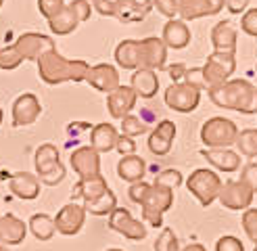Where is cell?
Wrapping results in <instances>:
<instances>
[{"instance_id": "obj_11", "label": "cell", "mask_w": 257, "mask_h": 251, "mask_svg": "<svg viewBox=\"0 0 257 251\" xmlns=\"http://www.w3.org/2000/svg\"><path fill=\"white\" fill-rule=\"evenodd\" d=\"M13 48L17 50V55L23 61H38V57L44 55L46 50H53L55 42L50 36L44 34H36V32H28L17 38V42L13 44Z\"/></svg>"}, {"instance_id": "obj_51", "label": "cell", "mask_w": 257, "mask_h": 251, "mask_svg": "<svg viewBox=\"0 0 257 251\" xmlns=\"http://www.w3.org/2000/svg\"><path fill=\"white\" fill-rule=\"evenodd\" d=\"M0 251H9V249H7L5 245H0Z\"/></svg>"}, {"instance_id": "obj_34", "label": "cell", "mask_w": 257, "mask_h": 251, "mask_svg": "<svg viewBox=\"0 0 257 251\" xmlns=\"http://www.w3.org/2000/svg\"><path fill=\"white\" fill-rule=\"evenodd\" d=\"M147 130H149V126H147L143 119H140V117L130 115V113H127L125 117H121V134H125V136L134 138V136L145 134Z\"/></svg>"}, {"instance_id": "obj_10", "label": "cell", "mask_w": 257, "mask_h": 251, "mask_svg": "<svg viewBox=\"0 0 257 251\" xmlns=\"http://www.w3.org/2000/svg\"><path fill=\"white\" fill-rule=\"evenodd\" d=\"M109 228L123 234L130 241H143L147 236V226L140 220L132 218V213L123 207H115L109 213Z\"/></svg>"}, {"instance_id": "obj_31", "label": "cell", "mask_w": 257, "mask_h": 251, "mask_svg": "<svg viewBox=\"0 0 257 251\" xmlns=\"http://www.w3.org/2000/svg\"><path fill=\"white\" fill-rule=\"evenodd\" d=\"M30 230L38 241H50L55 234V218H50L48 213H34L30 218Z\"/></svg>"}, {"instance_id": "obj_53", "label": "cell", "mask_w": 257, "mask_h": 251, "mask_svg": "<svg viewBox=\"0 0 257 251\" xmlns=\"http://www.w3.org/2000/svg\"><path fill=\"white\" fill-rule=\"evenodd\" d=\"M3 5H5V0H0V9H3Z\"/></svg>"}, {"instance_id": "obj_45", "label": "cell", "mask_w": 257, "mask_h": 251, "mask_svg": "<svg viewBox=\"0 0 257 251\" xmlns=\"http://www.w3.org/2000/svg\"><path fill=\"white\" fill-rule=\"evenodd\" d=\"M63 178H65V168H63V166H59L55 172H50V174L42 176V178H38V180H40V182H44V184H48V186H55V184L63 182Z\"/></svg>"}, {"instance_id": "obj_49", "label": "cell", "mask_w": 257, "mask_h": 251, "mask_svg": "<svg viewBox=\"0 0 257 251\" xmlns=\"http://www.w3.org/2000/svg\"><path fill=\"white\" fill-rule=\"evenodd\" d=\"M224 3H226V0H207V5L211 9V15H217V13L224 9Z\"/></svg>"}, {"instance_id": "obj_1", "label": "cell", "mask_w": 257, "mask_h": 251, "mask_svg": "<svg viewBox=\"0 0 257 251\" xmlns=\"http://www.w3.org/2000/svg\"><path fill=\"white\" fill-rule=\"evenodd\" d=\"M168 46L161 38H147V40H123L115 48V61L123 69H165Z\"/></svg>"}, {"instance_id": "obj_14", "label": "cell", "mask_w": 257, "mask_h": 251, "mask_svg": "<svg viewBox=\"0 0 257 251\" xmlns=\"http://www.w3.org/2000/svg\"><path fill=\"white\" fill-rule=\"evenodd\" d=\"M92 88H96L98 92H111L119 86V71L109 63H98V65L90 67L86 73V80Z\"/></svg>"}, {"instance_id": "obj_39", "label": "cell", "mask_w": 257, "mask_h": 251, "mask_svg": "<svg viewBox=\"0 0 257 251\" xmlns=\"http://www.w3.org/2000/svg\"><path fill=\"white\" fill-rule=\"evenodd\" d=\"M240 28H242V32H245V34L257 38V9H251V11H247L245 15H242Z\"/></svg>"}, {"instance_id": "obj_9", "label": "cell", "mask_w": 257, "mask_h": 251, "mask_svg": "<svg viewBox=\"0 0 257 251\" xmlns=\"http://www.w3.org/2000/svg\"><path fill=\"white\" fill-rule=\"evenodd\" d=\"M253 191L247 182L242 180H228V182H222V188H220V203L228 209H247L251 203H253Z\"/></svg>"}, {"instance_id": "obj_55", "label": "cell", "mask_w": 257, "mask_h": 251, "mask_svg": "<svg viewBox=\"0 0 257 251\" xmlns=\"http://www.w3.org/2000/svg\"><path fill=\"white\" fill-rule=\"evenodd\" d=\"M253 251H257V243H255V249H253Z\"/></svg>"}, {"instance_id": "obj_54", "label": "cell", "mask_w": 257, "mask_h": 251, "mask_svg": "<svg viewBox=\"0 0 257 251\" xmlns=\"http://www.w3.org/2000/svg\"><path fill=\"white\" fill-rule=\"evenodd\" d=\"M107 251H121V249H107Z\"/></svg>"}, {"instance_id": "obj_24", "label": "cell", "mask_w": 257, "mask_h": 251, "mask_svg": "<svg viewBox=\"0 0 257 251\" xmlns=\"http://www.w3.org/2000/svg\"><path fill=\"white\" fill-rule=\"evenodd\" d=\"M130 88L143 98H153L157 94V88H159V78H157V71L153 69H134L132 73V82Z\"/></svg>"}, {"instance_id": "obj_22", "label": "cell", "mask_w": 257, "mask_h": 251, "mask_svg": "<svg viewBox=\"0 0 257 251\" xmlns=\"http://www.w3.org/2000/svg\"><path fill=\"white\" fill-rule=\"evenodd\" d=\"M107 188L109 186H107V180L102 174L92 176V178H80V182L71 188V199H84V203L86 201H94L105 193Z\"/></svg>"}, {"instance_id": "obj_44", "label": "cell", "mask_w": 257, "mask_h": 251, "mask_svg": "<svg viewBox=\"0 0 257 251\" xmlns=\"http://www.w3.org/2000/svg\"><path fill=\"white\" fill-rule=\"evenodd\" d=\"M242 182H247L251 186V191L257 193V163H249V166L242 170V176H240Z\"/></svg>"}, {"instance_id": "obj_18", "label": "cell", "mask_w": 257, "mask_h": 251, "mask_svg": "<svg viewBox=\"0 0 257 251\" xmlns=\"http://www.w3.org/2000/svg\"><path fill=\"white\" fill-rule=\"evenodd\" d=\"M9 188L11 193L23 199V201H32L40 195V180L38 176L30 172H17V174H9Z\"/></svg>"}, {"instance_id": "obj_7", "label": "cell", "mask_w": 257, "mask_h": 251, "mask_svg": "<svg viewBox=\"0 0 257 251\" xmlns=\"http://www.w3.org/2000/svg\"><path fill=\"white\" fill-rule=\"evenodd\" d=\"M186 188H188V193H192V195L199 199V203L203 207H209L213 201L217 199V195H220L222 178L215 172L201 168V170H195V172L188 176Z\"/></svg>"}, {"instance_id": "obj_42", "label": "cell", "mask_w": 257, "mask_h": 251, "mask_svg": "<svg viewBox=\"0 0 257 251\" xmlns=\"http://www.w3.org/2000/svg\"><path fill=\"white\" fill-rule=\"evenodd\" d=\"M69 7L75 11V15H78L80 23L88 21V19H90V15H92V7H90L88 0H71Z\"/></svg>"}, {"instance_id": "obj_3", "label": "cell", "mask_w": 257, "mask_h": 251, "mask_svg": "<svg viewBox=\"0 0 257 251\" xmlns=\"http://www.w3.org/2000/svg\"><path fill=\"white\" fill-rule=\"evenodd\" d=\"M38 75L40 80L57 86L63 82H84L86 73L90 69L88 61L84 59H65L57 53V48L46 50L44 55L38 57Z\"/></svg>"}, {"instance_id": "obj_48", "label": "cell", "mask_w": 257, "mask_h": 251, "mask_svg": "<svg viewBox=\"0 0 257 251\" xmlns=\"http://www.w3.org/2000/svg\"><path fill=\"white\" fill-rule=\"evenodd\" d=\"M168 73H170V78L174 82H180L186 75V65H182V63H178V65H172L168 67Z\"/></svg>"}, {"instance_id": "obj_52", "label": "cell", "mask_w": 257, "mask_h": 251, "mask_svg": "<svg viewBox=\"0 0 257 251\" xmlns=\"http://www.w3.org/2000/svg\"><path fill=\"white\" fill-rule=\"evenodd\" d=\"M0 123H3V109H0Z\"/></svg>"}, {"instance_id": "obj_21", "label": "cell", "mask_w": 257, "mask_h": 251, "mask_svg": "<svg viewBox=\"0 0 257 251\" xmlns=\"http://www.w3.org/2000/svg\"><path fill=\"white\" fill-rule=\"evenodd\" d=\"M236 28L230 21L215 23L211 32V44L215 53H234L236 55Z\"/></svg>"}, {"instance_id": "obj_4", "label": "cell", "mask_w": 257, "mask_h": 251, "mask_svg": "<svg viewBox=\"0 0 257 251\" xmlns=\"http://www.w3.org/2000/svg\"><path fill=\"white\" fill-rule=\"evenodd\" d=\"M211 103L222 109L240 113H257V88L247 80H228L220 88L209 92Z\"/></svg>"}, {"instance_id": "obj_35", "label": "cell", "mask_w": 257, "mask_h": 251, "mask_svg": "<svg viewBox=\"0 0 257 251\" xmlns=\"http://www.w3.org/2000/svg\"><path fill=\"white\" fill-rule=\"evenodd\" d=\"M155 251H180L178 236L174 234L172 228H163V232L155 241Z\"/></svg>"}, {"instance_id": "obj_46", "label": "cell", "mask_w": 257, "mask_h": 251, "mask_svg": "<svg viewBox=\"0 0 257 251\" xmlns=\"http://www.w3.org/2000/svg\"><path fill=\"white\" fill-rule=\"evenodd\" d=\"M92 9H96L102 17H115V5L111 0H92Z\"/></svg>"}, {"instance_id": "obj_20", "label": "cell", "mask_w": 257, "mask_h": 251, "mask_svg": "<svg viewBox=\"0 0 257 251\" xmlns=\"http://www.w3.org/2000/svg\"><path fill=\"white\" fill-rule=\"evenodd\" d=\"M28 234V224L13 213H0V243L5 245H21Z\"/></svg>"}, {"instance_id": "obj_2", "label": "cell", "mask_w": 257, "mask_h": 251, "mask_svg": "<svg viewBox=\"0 0 257 251\" xmlns=\"http://www.w3.org/2000/svg\"><path fill=\"white\" fill-rule=\"evenodd\" d=\"M182 184V174L178 170H165L161 172L155 182L151 184V191L143 201V218L151 226H163V213L174 205V191Z\"/></svg>"}, {"instance_id": "obj_29", "label": "cell", "mask_w": 257, "mask_h": 251, "mask_svg": "<svg viewBox=\"0 0 257 251\" xmlns=\"http://www.w3.org/2000/svg\"><path fill=\"white\" fill-rule=\"evenodd\" d=\"M147 172V163L143 157L138 155H123L117 163V174L119 178L125 182H138L143 180V176Z\"/></svg>"}, {"instance_id": "obj_17", "label": "cell", "mask_w": 257, "mask_h": 251, "mask_svg": "<svg viewBox=\"0 0 257 251\" xmlns=\"http://www.w3.org/2000/svg\"><path fill=\"white\" fill-rule=\"evenodd\" d=\"M174 138H176V123L170 119H163L157 123V128L151 132L149 136V149L153 155H168L172 151L174 145Z\"/></svg>"}, {"instance_id": "obj_19", "label": "cell", "mask_w": 257, "mask_h": 251, "mask_svg": "<svg viewBox=\"0 0 257 251\" xmlns=\"http://www.w3.org/2000/svg\"><path fill=\"white\" fill-rule=\"evenodd\" d=\"M113 5L115 17L121 23H138L149 15L153 0H115Z\"/></svg>"}, {"instance_id": "obj_41", "label": "cell", "mask_w": 257, "mask_h": 251, "mask_svg": "<svg viewBox=\"0 0 257 251\" xmlns=\"http://www.w3.org/2000/svg\"><path fill=\"white\" fill-rule=\"evenodd\" d=\"M153 7H155L161 15L174 19L178 15V0H153Z\"/></svg>"}, {"instance_id": "obj_12", "label": "cell", "mask_w": 257, "mask_h": 251, "mask_svg": "<svg viewBox=\"0 0 257 251\" xmlns=\"http://www.w3.org/2000/svg\"><path fill=\"white\" fill-rule=\"evenodd\" d=\"M13 126L15 128H23V126H32L42 113V105L38 100L36 94L32 92H23L21 96L15 98L13 103Z\"/></svg>"}, {"instance_id": "obj_32", "label": "cell", "mask_w": 257, "mask_h": 251, "mask_svg": "<svg viewBox=\"0 0 257 251\" xmlns=\"http://www.w3.org/2000/svg\"><path fill=\"white\" fill-rule=\"evenodd\" d=\"M115 207H117V197H115L109 188L98 199L86 201V205H84L86 213H92V216H109Z\"/></svg>"}, {"instance_id": "obj_25", "label": "cell", "mask_w": 257, "mask_h": 251, "mask_svg": "<svg viewBox=\"0 0 257 251\" xmlns=\"http://www.w3.org/2000/svg\"><path fill=\"white\" fill-rule=\"evenodd\" d=\"M201 155L207 159L213 168L222 172H236L240 168V157L230 149H203Z\"/></svg>"}, {"instance_id": "obj_33", "label": "cell", "mask_w": 257, "mask_h": 251, "mask_svg": "<svg viewBox=\"0 0 257 251\" xmlns=\"http://www.w3.org/2000/svg\"><path fill=\"white\" fill-rule=\"evenodd\" d=\"M234 145L245 157H257V130L249 128V130L238 132Z\"/></svg>"}, {"instance_id": "obj_27", "label": "cell", "mask_w": 257, "mask_h": 251, "mask_svg": "<svg viewBox=\"0 0 257 251\" xmlns=\"http://www.w3.org/2000/svg\"><path fill=\"white\" fill-rule=\"evenodd\" d=\"M34 166H36V172H38V178H42V176L55 172L59 166H63V163L59 161V151L55 145H42L38 147L36 155H34Z\"/></svg>"}, {"instance_id": "obj_43", "label": "cell", "mask_w": 257, "mask_h": 251, "mask_svg": "<svg viewBox=\"0 0 257 251\" xmlns=\"http://www.w3.org/2000/svg\"><path fill=\"white\" fill-rule=\"evenodd\" d=\"M115 149L121 153V157L123 155H134V151H136V143L132 141L130 136H125V134H121V136H117V143H115Z\"/></svg>"}, {"instance_id": "obj_37", "label": "cell", "mask_w": 257, "mask_h": 251, "mask_svg": "<svg viewBox=\"0 0 257 251\" xmlns=\"http://www.w3.org/2000/svg\"><path fill=\"white\" fill-rule=\"evenodd\" d=\"M63 7H65V0H38V11H40V15H44L46 19L55 17Z\"/></svg>"}, {"instance_id": "obj_26", "label": "cell", "mask_w": 257, "mask_h": 251, "mask_svg": "<svg viewBox=\"0 0 257 251\" xmlns=\"http://www.w3.org/2000/svg\"><path fill=\"white\" fill-rule=\"evenodd\" d=\"M117 130L113 128L111 123H98L90 132V147H92L96 153H109V151L115 149V143H117Z\"/></svg>"}, {"instance_id": "obj_38", "label": "cell", "mask_w": 257, "mask_h": 251, "mask_svg": "<svg viewBox=\"0 0 257 251\" xmlns=\"http://www.w3.org/2000/svg\"><path fill=\"white\" fill-rule=\"evenodd\" d=\"M149 191H151V184H147V182H143V180H138V182H132V186H130V191H127V195H130V199L134 201V203H143V201L147 199V195H149Z\"/></svg>"}, {"instance_id": "obj_28", "label": "cell", "mask_w": 257, "mask_h": 251, "mask_svg": "<svg viewBox=\"0 0 257 251\" xmlns=\"http://www.w3.org/2000/svg\"><path fill=\"white\" fill-rule=\"evenodd\" d=\"M78 25H80V19H78L75 11H73L69 5H65L55 17L48 19L50 32L57 34V36H67V34H71V32L78 30Z\"/></svg>"}, {"instance_id": "obj_5", "label": "cell", "mask_w": 257, "mask_h": 251, "mask_svg": "<svg viewBox=\"0 0 257 251\" xmlns=\"http://www.w3.org/2000/svg\"><path fill=\"white\" fill-rule=\"evenodd\" d=\"M236 69V57L234 53H213L207 57V63L201 67V78H203V90H215L220 88Z\"/></svg>"}, {"instance_id": "obj_36", "label": "cell", "mask_w": 257, "mask_h": 251, "mask_svg": "<svg viewBox=\"0 0 257 251\" xmlns=\"http://www.w3.org/2000/svg\"><path fill=\"white\" fill-rule=\"evenodd\" d=\"M242 228L253 243H257V209H245L242 213Z\"/></svg>"}, {"instance_id": "obj_40", "label": "cell", "mask_w": 257, "mask_h": 251, "mask_svg": "<svg viewBox=\"0 0 257 251\" xmlns=\"http://www.w3.org/2000/svg\"><path fill=\"white\" fill-rule=\"evenodd\" d=\"M215 251H245V247H242V243L238 241L236 236H222L217 238L215 243Z\"/></svg>"}, {"instance_id": "obj_47", "label": "cell", "mask_w": 257, "mask_h": 251, "mask_svg": "<svg viewBox=\"0 0 257 251\" xmlns=\"http://www.w3.org/2000/svg\"><path fill=\"white\" fill-rule=\"evenodd\" d=\"M247 5H249V0H226V7L232 15H240L247 9Z\"/></svg>"}, {"instance_id": "obj_15", "label": "cell", "mask_w": 257, "mask_h": 251, "mask_svg": "<svg viewBox=\"0 0 257 251\" xmlns=\"http://www.w3.org/2000/svg\"><path fill=\"white\" fill-rule=\"evenodd\" d=\"M71 168L80 178H92V176L100 174V157L92 147H80L75 149L71 157Z\"/></svg>"}, {"instance_id": "obj_13", "label": "cell", "mask_w": 257, "mask_h": 251, "mask_svg": "<svg viewBox=\"0 0 257 251\" xmlns=\"http://www.w3.org/2000/svg\"><path fill=\"white\" fill-rule=\"evenodd\" d=\"M84 220H86L84 205H78L75 201H71V203L59 209L57 218H55V228H57V232L65 234V236H73L82 230Z\"/></svg>"}, {"instance_id": "obj_8", "label": "cell", "mask_w": 257, "mask_h": 251, "mask_svg": "<svg viewBox=\"0 0 257 251\" xmlns=\"http://www.w3.org/2000/svg\"><path fill=\"white\" fill-rule=\"evenodd\" d=\"M201 90L188 82H174L165 90V105L178 113H190L199 107Z\"/></svg>"}, {"instance_id": "obj_30", "label": "cell", "mask_w": 257, "mask_h": 251, "mask_svg": "<svg viewBox=\"0 0 257 251\" xmlns=\"http://www.w3.org/2000/svg\"><path fill=\"white\" fill-rule=\"evenodd\" d=\"M178 15L182 17V21H192V19L209 17L211 9L207 0H178Z\"/></svg>"}, {"instance_id": "obj_23", "label": "cell", "mask_w": 257, "mask_h": 251, "mask_svg": "<svg viewBox=\"0 0 257 251\" xmlns=\"http://www.w3.org/2000/svg\"><path fill=\"white\" fill-rule=\"evenodd\" d=\"M161 40L165 42V46L168 48H184L188 46L190 42V30H188V25L186 21L182 19H170L168 23H165V28H163V38Z\"/></svg>"}, {"instance_id": "obj_6", "label": "cell", "mask_w": 257, "mask_h": 251, "mask_svg": "<svg viewBox=\"0 0 257 251\" xmlns=\"http://www.w3.org/2000/svg\"><path fill=\"white\" fill-rule=\"evenodd\" d=\"M236 123L226 117H211L201 128V141L207 149H228L236 143Z\"/></svg>"}, {"instance_id": "obj_16", "label": "cell", "mask_w": 257, "mask_h": 251, "mask_svg": "<svg viewBox=\"0 0 257 251\" xmlns=\"http://www.w3.org/2000/svg\"><path fill=\"white\" fill-rule=\"evenodd\" d=\"M136 98L138 94L132 90L130 86H117L115 90H111L107 94V109L111 113V117L115 119H121L136 107Z\"/></svg>"}, {"instance_id": "obj_50", "label": "cell", "mask_w": 257, "mask_h": 251, "mask_svg": "<svg viewBox=\"0 0 257 251\" xmlns=\"http://www.w3.org/2000/svg\"><path fill=\"white\" fill-rule=\"evenodd\" d=\"M180 251H207L201 243H190V245H186L184 249H180Z\"/></svg>"}]
</instances>
